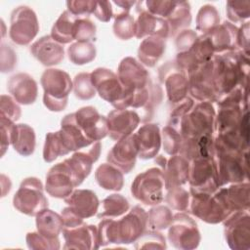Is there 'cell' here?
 <instances>
[{"mask_svg": "<svg viewBox=\"0 0 250 250\" xmlns=\"http://www.w3.org/2000/svg\"><path fill=\"white\" fill-rule=\"evenodd\" d=\"M146 227L147 213L138 205L120 220L103 218L98 226L100 246L133 243L146 231Z\"/></svg>", "mask_w": 250, "mask_h": 250, "instance_id": "1", "label": "cell"}, {"mask_svg": "<svg viewBox=\"0 0 250 250\" xmlns=\"http://www.w3.org/2000/svg\"><path fill=\"white\" fill-rule=\"evenodd\" d=\"M212 62L217 100L235 88L248 87L249 56L235 50L214 55Z\"/></svg>", "mask_w": 250, "mask_h": 250, "instance_id": "2", "label": "cell"}, {"mask_svg": "<svg viewBox=\"0 0 250 250\" xmlns=\"http://www.w3.org/2000/svg\"><path fill=\"white\" fill-rule=\"evenodd\" d=\"M211 160L220 188L248 181V150H242L214 136Z\"/></svg>", "mask_w": 250, "mask_h": 250, "instance_id": "3", "label": "cell"}, {"mask_svg": "<svg viewBox=\"0 0 250 250\" xmlns=\"http://www.w3.org/2000/svg\"><path fill=\"white\" fill-rule=\"evenodd\" d=\"M91 80L99 96L111 104L115 109L131 107L135 91L125 88L113 71L98 67L91 72Z\"/></svg>", "mask_w": 250, "mask_h": 250, "instance_id": "4", "label": "cell"}, {"mask_svg": "<svg viewBox=\"0 0 250 250\" xmlns=\"http://www.w3.org/2000/svg\"><path fill=\"white\" fill-rule=\"evenodd\" d=\"M40 82L44 90V105L51 111L63 110L73 89L69 74L62 69L48 68L42 73Z\"/></svg>", "mask_w": 250, "mask_h": 250, "instance_id": "5", "label": "cell"}, {"mask_svg": "<svg viewBox=\"0 0 250 250\" xmlns=\"http://www.w3.org/2000/svg\"><path fill=\"white\" fill-rule=\"evenodd\" d=\"M216 110L210 102H200L181 119L179 131L184 138L215 136Z\"/></svg>", "mask_w": 250, "mask_h": 250, "instance_id": "6", "label": "cell"}, {"mask_svg": "<svg viewBox=\"0 0 250 250\" xmlns=\"http://www.w3.org/2000/svg\"><path fill=\"white\" fill-rule=\"evenodd\" d=\"M165 181L161 169L152 167L139 174L132 183L131 192L140 202L154 206L164 198Z\"/></svg>", "mask_w": 250, "mask_h": 250, "instance_id": "7", "label": "cell"}, {"mask_svg": "<svg viewBox=\"0 0 250 250\" xmlns=\"http://www.w3.org/2000/svg\"><path fill=\"white\" fill-rule=\"evenodd\" d=\"M13 205L19 212L27 216H36L47 208L48 200L42 182L36 177L25 178L13 197Z\"/></svg>", "mask_w": 250, "mask_h": 250, "instance_id": "8", "label": "cell"}, {"mask_svg": "<svg viewBox=\"0 0 250 250\" xmlns=\"http://www.w3.org/2000/svg\"><path fill=\"white\" fill-rule=\"evenodd\" d=\"M188 208L193 216L208 224H219L230 215L218 190L190 193Z\"/></svg>", "mask_w": 250, "mask_h": 250, "instance_id": "9", "label": "cell"}, {"mask_svg": "<svg viewBox=\"0 0 250 250\" xmlns=\"http://www.w3.org/2000/svg\"><path fill=\"white\" fill-rule=\"evenodd\" d=\"M201 236L195 221L185 213L173 216L169 226L168 240L172 246L182 250H191L198 247Z\"/></svg>", "mask_w": 250, "mask_h": 250, "instance_id": "10", "label": "cell"}, {"mask_svg": "<svg viewBox=\"0 0 250 250\" xmlns=\"http://www.w3.org/2000/svg\"><path fill=\"white\" fill-rule=\"evenodd\" d=\"M39 23L35 12L28 6H19L11 14L9 35L11 40L21 46L28 45L37 35Z\"/></svg>", "mask_w": 250, "mask_h": 250, "instance_id": "11", "label": "cell"}, {"mask_svg": "<svg viewBox=\"0 0 250 250\" xmlns=\"http://www.w3.org/2000/svg\"><path fill=\"white\" fill-rule=\"evenodd\" d=\"M188 92L199 102H216L217 92L214 84L212 60L197 65L188 73Z\"/></svg>", "mask_w": 250, "mask_h": 250, "instance_id": "12", "label": "cell"}, {"mask_svg": "<svg viewBox=\"0 0 250 250\" xmlns=\"http://www.w3.org/2000/svg\"><path fill=\"white\" fill-rule=\"evenodd\" d=\"M225 236L233 250L250 249V216L248 211H236L224 220Z\"/></svg>", "mask_w": 250, "mask_h": 250, "instance_id": "13", "label": "cell"}, {"mask_svg": "<svg viewBox=\"0 0 250 250\" xmlns=\"http://www.w3.org/2000/svg\"><path fill=\"white\" fill-rule=\"evenodd\" d=\"M188 183L190 193L216 191L218 185L212 160L209 158H195L189 161Z\"/></svg>", "mask_w": 250, "mask_h": 250, "instance_id": "14", "label": "cell"}, {"mask_svg": "<svg viewBox=\"0 0 250 250\" xmlns=\"http://www.w3.org/2000/svg\"><path fill=\"white\" fill-rule=\"evenodd\" d=\"M159 79L164 83L166 95L170 103L176 104L188 97V74L176 63V62H169L160 67Z\"/></svg>", "mask_w": 250, "mask_h": 250, "instance_id": "15", "label": "cell"}, {"mask_svg": "<svg viewBox=\"0 0 250 250\" xmlns=\"http://www.w3.org/2000/svg\"><path fill=\"white\" fill-rule=\"evenodd\" d=\"M72 113L75 123L92 144L107 136L106 117L101 115L94 106H84Z\"/></svg>", "mask_w": 250, "mask_h": 250, "instance_id": "16", "label": "cell"}, {"mask_svg": "<svg viewBox=\"0 0 250 250\" xmlns=\"http://www.w3.org/2000/svg\"><path fill=\"white\" fill-rule=\"evenodd\" d=\"M78 186L79 184L64 160L54 165L46 175L45 189L53 197L65 198Z\"/></svg>", "mask_w": 250, "mask_h": 250, "instance_id": "17", "label": "cell"}, {"mask_svg": "<svg viewBox=\"0 0 250 250\" xmlns=\"http://www.w3.org/2000/svg\"><path fill=\"white\" fill-rule=\"evenodd\" d=\"M108 136L114 141L122 140L137 129L141 122L140 115L131 109H114L106 117Z\"/></svg>", "mask_w": 250, "mask_h": 250, "instance_id": "18", "label": "cell"}, {"mask_svg": "<svg viewBox=\"0 0 250 250\" xmlns=\"http://www.w3.org/2000/svg\"><path fill=\"white\" fill-rule=\"evenodd\" d=\"M117 76L125 88L133 91L142 89L151 83L146 68L132 57H126L120 62Z\"/></svg>", "mask_w": 250, "mask_h": 250, "instance_id": "19", "label": "cell"}, {"mask_svg": "<svg viewBox=\"0 0 250 250\" xmlns=\"http://www.w3.org/2000/svg\"><path fill=\"white\" fill-rule=\"evenodd\" d=\"M62 234L65 241L64 249H98V227L82 223L73 228H63Z\"/></svg>", "mask_w": 250, "mask_h": 250, "instance_id": "20", "label": "cell"}, {"mask_svg": "<svg viewBox=\"0 0 250 250\" xmlns=\"http://www.w3.org/2000/svg\"><path fill=\"white\" fill-rule=\"evenodd\" d=\"M138 146L134 134L117 141L107 153V161L120 169L123 174L129 173L136 164Z\"/></svg>", "mask_w": 250, "mask_h": 250, "instance_id": "21", "label": "cell"}, {"mask_svg": "<svg viewBox=\"0 0 250 250\" xmlns=\"http://www.w3.org/2000/svg\"><path fill=\"white\" fill-rule=\"evenodd\" d=\"M138 8V18L135 21V37L140 39L147 36H159L164 39L170 36V27L166 20L147 12L146 8Z\"/></svg>", "mask_w": 250, "mask_h": 250, "instance_id": "22", "label": "cell"}, {"mask_svg": "<svg viewBox=\"0 0 250 250\" xmlns=\"http://www.w3.org/2000/svg\"><path fill=\"white\" fill-rule=\"evenodd\" d=\"M102 145L100 142H95L87 151L77 150L64 162L69 166L79 186L87 178L92 170L93 163L99 159Z\"/></svg>", "mask_w": 250, "mask_h": 250, "instance_id": "23", "label": "cell"}, {"mask_svg": "<svg viewBox=\"0 0 250 250\" xmlns=\"http://www.w3.org/2000/svg\"><path fill=\"white\" fill-rule=\"evenodd\" d=\"M30 53L45 66L59 64L64 58L62 44L57 42L51 35H45L36 40L30 47Z\"/></svg>", "mask_w": 250, "mask_h": 250, "instance_id": "24", "label": "cell"}, {"mask_svg": "<svg viewBox=\"0 0 250 250\" xmlns=\"http://www.w3.org/2000/svg\"><path fill=\"white\" fill-rule=\"evenodd\" d=\"M134 136L138 146V156L141 159H150L156 156L162 143L160 129L157 124H145Z\"/></svg>", "mask_w": 250, "mask_h": 250, "instance_id": "25", "label": "cell"}, {"mask_svg": "<svg viewBox=\"0 0 250 250\" xmlns=\"http://www.w3.org/2000/svg\"><path fill=\"white\" fill-rule=\"evenodd\" d=\"M8 91L21 104H31L36 101L38 88L34 78L28 73L19 72L10 77Z\"/></svg>", "mask_w": 250, "mask_h": 250, "instance_id": "26", "label": "cell"}, {"mask_svg": "<svg viewBox=\"0 0 250 250\" xmlns=\"http://www.w3.org/2000/svg\"><path fill=\"white\" fill-rule=\"evenodd\" d=\"M249 182L230 184L229 187H221L217 190L222 197L229 213L236 211H248L250 207L249 200Z\"/></svg>", "mask_w": 250, "mask_h": 250, "instance_id": "27", "label": "cell"}, {"mask_svg": "<svg viewBox=\"0 0 250 250\" xmlns=\"http://www.w3.org/2000/svg\"><path fill=\"white\" fill-rule=\"evenodd\" d=\"M68 207L81 219L93 217L99 211L100 201L91 189H74L64 198Z\"/></svg>", "mask_w": 250, "mask_h": 250, "instance_id": "28", "label": "cell"}, {"mask_svg": "<svg viewBox=\"0 0 250 250\" xmlns=\"http://www.w3.org/2000/svg\"><path fill=\"white\" fill-rule=\"evenodd\" d=\"M238 27L230 21H225L207 33L215 53L223 54L237 50Z\"/></svg>", "mask_w": 250, "mask_h": 250, "instance_id": "29", "label": "cell"}, {"mask_svg": "<svg viewBox=\"0 0 250 250\" xmlns=\"http://www.w3.org/2000/svg\"><path fill=\"white\" fill-rule=\"evenodd\" d=\"M189 160L181 154L172 155L167 159L166 165L162 170L165 188H171L178 186H184L188 182Z\"/></svg>", "mask_w": 250, "mask_h": 250, "instance_id": "30", "label": "cell"}, {"mask_svg": "<svg viewBox=\"0 0 250 250\" xmlns=\"http://www.w3.org/2000/svg\"><path fill=\"white\" fill-rule=\"evenodd\" d=\"M165 49L166 39L159 36H147L139 46V62L146 66L153 67L164 55Z\"/></svg>", "mask_w": 250, "mask_h": 250, "instance_id": "31", "label": "cell"}, {"mask_svg": "<svg viewBox=\"0 0 250 250\" xmlns=\"http://www.w3.org/2000/svg\"><path fill=\"white\" fill-rule=\"evenodd\" d=\"M37 231L49 239L59 238V234L63 229V220L62 215L50 210L43 209L36 216Z\"/></svg>", "mask_w": 250, "mask_h": 250, "instance_id": "32", "label": "cell"}, {"mask_svg": "<svg viewBox=\"0 0 250 250\" xmlns=\"http://www.w3.org/2000/svg\"><path fill=\"white\" fill-rule=\"evenodd\" d=\"M11 145L21 155H31L34 152L36 146V138L33 128L27 124L15 125Z\"/></svg>", "mask_w": 250, "mask_h": 250, "instance_id": "33", "label": "cell"}, {"mask_svg": "<svg viewBox=\"0 0 250 250\" xmlns=\"http://www.w3.org/2000/svg\"><path fill=\"white\" fill-rule=\"evenodd\" d=\"M98 185L106 190L118 191L123 188V172L110 163H103L95 172Z\"/></svg>", "mask_w": 250, "mask_h": 250, "instance_id": "34", "label": "cell"}, {"mask_svg": "<svg viewBox=\"0 0 250 250\" xmlns=\"http://www.w3.org/2000/svg\"><path fill=\"white\" fill-rule=\"evenodd\" d=\"M77 18V16L71 14L68 10L62 12L52 27L51 36L61 44H67L73 41Z\"/></svg>", "mask_w": 250, "mask_h": 250, "instance_id": "35", "label": "cell"}, {"mask_svg": "<svg viewBox=\"0 0 250 250\" xmlns=\"http://www.w3.org/2000/svg\"><path fill=\"white\" fill-rule=\"evenodd\" d=\"M170 27V36L178 34L180 31L187 29L191 22L190 5L186 1H177L176 5L166 19Z\"/></svg>", "mask_w": 250, "mask_h": 250, "instance_id": "36", "label": "cell"}, {"mask_svg": "<svg viewBox=\"0 0 250 250\" xmlns=\"http://www.w3.org/2000/svg\"><path fill=\"white\" fill-rule=\"evenodd\" d=\"M102 207L98 213V218H118L126 214L130 208L129 201L123 195L112 193L102 202Z\"/></svg>", "mask_w": 250, "mask_h": 250, "instance_id": "37", "label": "cell"}, {"mask_svg": "<svg viewBox=\"0 0 250 250\" xmlns=\"http://www.w3.org/2000/svg\"><path fill=\"white\" fill-rule=\"evenodd\" d=\"M97 50L92 41H75L67 48L69 61L78 65L91 62L96 58Z\"/></svg>", "mask_w": 250, "mask_h": 250, "instance_id": "38", "label": "cell"}, {"mask_svg": "<svg viewBox=\"0 0 250 250\" xmlns=\"http://www.w3.org/2000/svg\"><path fill=\"white\" fill-rule=\"evenodd\" d=\"M69 152L70 151L66 147L60 131L50 132L46 135L43 148V158L46 162H53L59 156H63Z\"/></svg>", "mask_w": 250, "mask_h": 250, "instance_id": "39", "label": "cell"}, {"mask_svg": "<svg viewBox=\"0 0 250 250\" xmlns=\"http://www.w3.org/2000/svg\"><path fill=\"white\" fill-rule=\"evenodd\" d=\"M220 24V14L215 6L203 5L196 16V29L202 34H207Z\"/></svg>", "mask_w": 250, "mask_h": 250, "instance_id": "40", "label": "cell"}, {"mask_svg": "<svg viewBox=\"0 0 250 250\" xmlns=\"http://www.w3.org/2000/svg\"><path fill=\"white\" fill-rule=\"evenodd\" d=\"M171 210L164 205H154L147 213V227L152 230H161L169 228L173 220Z\"/></svg>", "mask_w": 250, "mask_h": 250, "instance_id": "41", "label": "cell"}, {"mask_svg": "<svg viewBox=\"0 0 250 250\" xmlns=\"http://www.w3.org/2000/svg\"><path fill=\"white\" fill-rule=\"evenodd\" d=\"M113 33L121 40H129L136 34L135 19L130 13H123L114 16Z\"/></svg>", "mask_w": 250, "mask_h": 250, "instance_id": "42", "label": "cell"}, {"mask_svg": "<svg viewBox=\"0 0 250 250\" xmlns=\"http://www.w3.org/2000/svg\"><path fill=\"white\" fill-rule=\"evenodd\" d=\"M165 201L174 210L186 211L189 206L190 193L182 186L174 187L167 189Z\"/></svg>", "mask_w": 250, "mask_h": 250, "instance_id": "43", "label": "cell"}, {"mask_svg": "<svg viewBox=\"0 0 250 250\" xmlns=\"http://www.w3.org/2000/svg\"><path fill=\"white\" fill-rule=\"evenodd\" d=\"M73 92L79 100H90L95 97L97 91L93 86L91 80V73L81 72L78 73L73 79Z\"/></svg>", "mask_w": 250, "mask_h": 250, "instance_id": "44", "label": "cell"}, {"mask_svg": "<svg viewBox=\"0 0 250 250\" xmlns=\"http://www.w3.org/2000/svg\"><path fill=\"white\" fill-rule=\"evenodd\" d=\"M161 139L163 143V148L167 154L175 155L179 153L183 141V136L180 131L168 124L162 129Z\"/></svg>", "mask_w": 250, "mask_h": 250, "instance_id": "45", "label": "cell"}, {"mask_svg": "<svg viewBox=\"0 0 250 250\" xmlns=\"http://www.w3.org/2000/svg\"><path fill=\"white\" fill-rule=\"evenodd\" d=\"M227 16L234 23H244L250 18V1H228ZM231 22V23H232Z\"/></svg>", "mask_w": 250, "mask_h": 250, "instance_id": "46", "label": "cell"}, {"mask_svg": "<svg viewBox=\"0 0 250 250\" xmlns=\"http://www.w3.org/2000/svg\"><path fill=\"white\" fill-rule=\"evenodd\" d=\"M136 249H166L165 237L158 230L145 231L136 241Z\"/></svg>", "mask_w": 250, "mask_h": 250, "instance_id": "47", "label": "cell"}, {"mask_svg": "<svg viewBox=\"0 0 250 250\" xmlns=\"http://www.w3.org/2000/svg\"><path fill=\"white\" fill-rule=\"evenodd\" d=\"M96 36V25L87 17H78L74 27V40L91 41Z\"/></svg>", "mask_w": 250, "mask_h": 250, "instance_id": "48", "label": "cell"}, {"mask_svg": "<svg viewBox=\"0 0 250 250\" xmlns=\"http://www.w3.org/2000/svg\"><path fill=\"white\" fill-rule=\"evenodd\" d=\"M26 243L29 249H47L57 250L60 249V239H49L40 234L38 231L28 232L26 235Z\"/></svg>", "mask_w": 250, "mask_h": 250, "instance_id": "49", "label": "cell"}, {"mask_svg": "<svg viewBox=\"0 0 250 250\" xmlns=\"http://www.w3.org/2000/svg\"><path fill=\"white\" fill-rule=\"evenodd\" d=\"M0 116H3L11 121H17L20 119L21 110L19 103L11 96L1 95L0 98Z\"/></svg>", "mask_w": 250, "mask_h": 250, "instance_id": "50", "label": "cell"}, {"mask_svg": "<svg viewBox=\"0 0 250 250\" xmlns=\"http://www.w3.org/2000/svg\"><path fill=\"white\" fill-rule=\"evenodd\" d=\"M194 103L193 100L189 97H186L184 100L180 101L179 103L174 104V107L172 108L170 114V122L169 125L174 127L179 131V126L181 119L193 107Z\"/></svg>", "mask_w": 250, "mask_h": 250, "instance_id": "51", "label": "cell"}, {"mask_svg": "<svg viewBox=\"0 0 250 250\" xmlns=\"http://www.w3.org/2000/svg\"><path fill=\"white\" fill-rule=\"evenodd\" d=\"M177 1L168 0H148L145 1L146 10L150 14L166 20L172 13Z\"/></svg>", "mask_w": 250, "mask_h": 250, "instance_id": "52", "label": "cell"}, {"mask_svg": "<svg viewBox=\"0 0 250 250\" xmlns=\"http://www.w3.org/2000/svg\"><path fill=\"white\" fill-rule=\"evenodd\" d=\"M97 1L90 0H76V1H67L66 6L71 14L77 17H87L91 14H94Z\"/></svg>", "mask_w": 250, "mask_h": 250, "instance_id": "53", "label": "cell"}, {"mask_svg": "<svg viewBox=\"0 0 250 250\" xmlns=\"http://www.w3.org/2000/svg\"><path fill=\"white\" fill-rule=\"evenodd\" d=\"M0 58H1V71L2 72H10L16 67L17 54L11 46L4 44L3 42L1 43Z\"/></svg>", "mask_w": 250, "mask_h": 250, "instance_id": "54", "label": "cell"}, {"mask_svg": "<svg viewBox=\"0 0 250 250\" xmlns=\"http://www.w3.org/2000/svg\"><path fill=\"white\" fill-rule=\"evenodd\" d=\"M197 37L198 36L196 32L191 29H184L180 31L177 34V38H176V47H177L178 53L188 51L195 42Z\"/></svg>", "mask_w": 250, "mask_h": 250, "instance_id": "55", "label": "cell"}, {"mask_svg": "<svg viewBox=\"0 0 250 250\" xmlns=\"http://www.w3.org/2000/svg\"><path fill=\"white\" fill-rule=\"evenodd\" d=\"M1 122V155H4L7 147L11 144L12 134L15 128V122L3 116L0 118Z\"/></svg>", "mask_w": 250, "mask_h": 250, "instance_id": "56", "label": "cell"}, {"mask_svg": "<svg viewBox=\"0 0 250 250\" xmlns=\"http://www.w3.org/2000/svg\"><path fill=\"white\" fill-rule=\"evenodd\" d=\"M95 17L104 22L109 21L113 16L112 4L110 1H97L96 8L94 11Z\"/></svg>", "mask_w": 250, "mask_h": 250, "instance_id": "57", "label": "cell"}, {"mask_svg": "<svg viewBox=\"0 0 250 250\" xmlns=\"http://www.w3.org/2000/svg\"><path fill=\"white\" fill-rule=\"evenodd\" d=\"M237 47L242 53L249 56V21H245L238 28Z\"/></svg>", "mask_w": 250, "mask_h": 250, "instance_id": "58", "label": "cell"}, {"mask_svg": "<svg viewBox=\"0 0 250 250\" xmlns=\"http://www.w3.org/2000/svg\"><path fill=\"white\" fill-rule=\"evenodd\" d=\"M62 217L63 220V228H73L83 223V219L78 217L69 207H65L62 211Z\"/></svg>", "mask_w": 250, "mask_h": 250, "instance_id": "59", "label": "cell"}, {"mask_svg": "<svg viewBox=\"0 0 250 250\" xmlns=\"http://www.w3.org/2000/svg\"><path fill=\"white\" fill-rule=\"evenodd\" d=\"M166 162H167V159L163 155H158V157L155 159V163H157L161 167V170L164 169Z\"/></svg>", "mask_w": 250, "mask_h": 250, "instance_id": "60", "label": "cell"}]
</instances>
